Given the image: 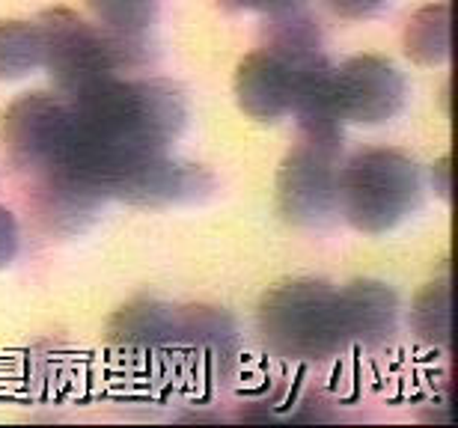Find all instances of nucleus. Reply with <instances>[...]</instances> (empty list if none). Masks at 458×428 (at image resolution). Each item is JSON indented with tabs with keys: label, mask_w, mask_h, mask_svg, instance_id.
I'll list each match as a JSON object with an SVG mask.
<instances>
[{
	"label": "nucleus",
	"mask_w": 458,
	"mask_h": 428,
	"mask_svg": "<svg viewBox=\"0 0 458 428\" xmlns=\"http://www.w3.org/2000/svg\"><path fill=\"white\" fill-rule=\"evenodd\" d=\"M75 146L66 167L105 194V179L143 155L170 152L188 125V98L173 80L105 78L69 98Z\"/></svg>",
	"instance_id": "obj_1"
},
{
	"label": "nucleus",
	"mask_w": 458,
	"mask_h": 428,
	"mask_svg": "<svg viewBox=\"0 0 458 428\" xmlns=\"http://www.w3.org/2000/svg\"><path fill=\"white\" fill-rule=\"evenodd\" d=\"M256 327L265 348L283 360L327 363L348 348L340 295L325 280L295 277L271 286L256 309Z\"/></svg>",
	"instance_id": "obj_2"
},
{
	"label": "nucleus",
	"mask_w": 458,
	"mask_h": 428,
	"mask_svg": "<svg viewBox=\"0 0 458 428\" xmlns=\"http://www.w3.org/2000/svg\"><path fill=\"white\" fill-rule=\"evenodd\" d=\"M36 24L42 33V66L66 98L114 78L119 69L140 66L149 57L146 39L116 36L102 24H89L72 9H48L36 18Z\"/></svg>",
	"instance_id": "obj_3"
},
{
	"label": "nucleus",
	"mask_w": 458,
	"mask_h": 428,
	"mask_svg": "<svg viewBox=\"0 0 458 428\" xmlns=\"http://www.w3.org/2000/svg\"><path fill=\"white\" fill-rule=\"evenodd\" d=\"M423 206V172L399 149H363L340 167V214L357 232L384 235Z\"/></svg>",
	"instance_id": "obj_4"
},
{
	"label": "nucleus",
	"mask_w": 458,
	"mask_h": 428,
	"mask_svg": "<svg viewBox=\"0 0 458 428\" xmlns=\"http://www.w3.org/2000/svg\"><path fill=\"white\" fill-rule=\"evenodd\" d=\"M9 164L27 179L63 170L75 146V113L72 105L48 93H24L6 107L0 122Z\"/></svg>",
	"instance_id": "obj_5"
},
{
	"label": "nucleus",
	"mask_w": 458,
	"mask_h": 428,
	"mask_svg": "<svg viewBox=\"0 0 458 428\" xmlns=\"http://www.w3.org/2000/svg\"><path fill=\"white\" fill-rule=\"evenodd\" d=\"M343 140L310 138L292 146L277 170V212L292 226H325L340 214Z\"/></svg>",
	"instance_id": "obj_6"
},
{
	"label": "nucleus",
	"mask_w": 458,
	"mask_h": 428,
	"mask_svg": "<svg viewBox=\"0 0 458 428\" xmlns=\"http://www.w3.org/2000/svg\"><path fill=\"white\" fill-rule=\"evenodd\" d=\"M212 188L215 179L206 167L176 161L170 152L134 158L105 179L107 199H123L128 206L143 208L199 203L203 197L212 194Z\"/></svg>",
	"instance_id": "obj_7"
},
{
	"label": "nucleus",
	"mask_w": 458,
	"mask_h": 428,
	"mask_svg": "<svg viewBox=\"0 0 458 428\" xmlns=\"http://www.w3.org/2000/svg\"><path fill=\"white\" fill-rule=\"evenodd\" d=\"M405 75L387 57L357 54L334 66V105L343 122L381 125L405 107Z\"/></svg>",
	"instance_id": "obj_8"
},
{
	"label": "nucleus",
	"mask_w": 458,
	"mask_h": 428,
	"mask_svg": "<svg viewBox=\"0 0 458 428\" xmlns=\"http://www.w3.org/2000/svg\"><path fill=\"white\" fill-rule=\"evenodd\" d=\"M105 203H107V197L102 190L69 167L33 179L30 208L42 230L51 235L84 232L98 217Z\"/></svg>",
	"instance_id": "obj_9"
},
{
	"label": "nucleus",
	"mask_w": 458,
	"mask_h": 428,
	"mask_svg": "<svg viewBox=\"0 0 458 428\" xmlns=\"http://www.w3.org/2000/svg\"><path fill=\"white\" fill-rule=\"evenodd\" d=\"M235 105L256 122H277L292 113L295 66L271 51H253L238 63L233 78Z\"/></svg>",
	"instance_id": "obj_10"
},
{
	"label": "nucleus",
	"mask_w": 458,
	"mask_h": 428,
	"mask_svg": "<svg viewBox=\"0 0 458 428\" xmlns=\"http://www.w3.org/2000/svg\"><path fill=\"white\" fill-rule=\"evenodd\" d=\"M107 342L128 360H155L176 351V306L155 298H134L107 322Z\"/></svg>",
	"instance_id": "obj_11"
},
{
	"label": "nucleus",
	"mask_w": 458,
	"mask_h": 428,
	"mask_svg": "<svg viewBox=\"0 0 458 428\" xmlns=\"http://www.w3.org/2000/svg\"><path fill=\"white\" fill-rule=\"evenodd\" d=\"M176 351H185L203 372L229 375L238 357V327L226 309L176 306Z\"/></svg>",
	"instance_id": "obj_12"
},
{
	"label": "nucleus",
	"mask_w": 458,
	"mask_h": 428,
	"mask_svg": "<svg viewBox=\"0 0 458 428\" xmlns=\"http://www.w3.org/2000/svg\"><path fill=\"white\" fill-rule=\"evenodd\" d=\"M340 295V315L348 348H381L396 336L399 324V298L387 283L378 280H354L343 289Z\"/></svg>",
	"instance_id": "obj_13"
},
{
	"label": "nucleus",
	"mask_w": 458,
	"mask_h": 428,
	"mask_svg": "<svg viewBox=\"0 0 458 428\" xmlns=\"http://www.w3.org/2000/svg\"><path fill=\"white\" fill-rule=\"evenodd\" d=\"M262 48L298 66V63L322 54V30H318V21L313 15L304 13L301 6H292L268 15Z\"/></svg>",
	"instance_id": "obj_14"
},
{
	"label": "nucleus",
	"mask_w": 458,
	"mask_h": 428,
	"mask_svg": "<svg viewBox=\"0 0 458 428\" xmlns=\"http://www.w3.org/2000/svg\"><path fill=\"white\" fill-rule=\"evenodd\" d=\"M402 45L417 66H441L450 60V6L428 4L417 9L408 18Z\"/></svg>",
	"instance_id": "obj_15"
},
{
	"label": "nucleus",
	"mask_w": 458,
	"mask_h": 428,
	"mask_svg": "<svg viewBox=\"0 0 458 428\" xmlns=\"http://www.w3.org/2000/svg\"><path fill=\"white\" fill-rule=\"evenodd\" d=\"M411 327L432 348H450L453 342V289L450 274L432 280L411 306Z\"/></svg>",
	"instance_id": "obj_16"
},
{
	"label": "nucleus",
	"mask_w": 458,
	"mask_h": 428,
	"mask_svg": "<svg viewBox=\"0 0 458 428\" xmlns=\"http://www.w3.org/2000/svg\"><path fill=\"white\" fill-rule=\"evenodd\" d=\"M42 66V33L36 21H0V80H18Z\"/></svg>",
	"instance_id": "obj_17"
},
{
	"label": "nucleus",
	"mask_w": 458,
	"mask_h": 428,
	"mask_svg": "<svg viewBox=\"0 0 458 428\" xmlns=\"http://www.w3.org/2000/svg\"><path fill=\"white\" fill-rule=\"evenodd\" d=\"M98 24L125 39H146L158 18V0H84Z\"/></svg>",
	"instance_id": "obj_18"
},
{
	"label": "nucleus",
	"mask_w": 458,
	"mask_h": 428,
	"mask_svg": "<svg viewBox=\"0 0 458 428\" xmlns=\"http://www.w3.org/2000/svg\"><path fill=\"white\" fill-rule=\"evenodd\" d=\"M18 248H21V230H18V221L9 208L0 206V271L13 265L18 256Z\"/></svg>",
	"instance_id": "obj_19"
},
{
	"label": "nucleus",
	"mask_w": 458,
	"mask_h": 428,
	"mask_svg": "<svg viewBox=\"0 0 458 428\" xmlns=\"http://www.w3.org/2000/svg\"><path fill=\"white\" fill-rule=\"evenodd\" d=\"M390 0H325V6L345 21H363V18L378 15Z\"/></svg>",
	"instance_id": "obj_20"
},
{
	"label": "nucleus",
	"mask_w": 458,
	"mask_h": 428,
	"mask_svg": "<svg viewBox=\"0 0 458 428\" xmlns=\"http://www.w3.org/2000/svg\"><path fill=\"white\" fill-rule=\"evenodd\" d=\"M217 6L226 9V13H262V15H274L283 13V9L298 6L301 0H215Z\"/></svg>",
	"instance_id": "obj_21"
},
{
	"label": "nucleus",
	"mask_w": 458,
	"mask_h": 428,
	"mask_svg": "<svg viewBox=\"0 0 458 428\" xmlns=\"http://www.w3.org/2000/svg\"><path fill=\"white\" fill-rule=\"evenodd\" d=\"M432 181H435L437 194H441L444 199H450V155H444V158L435 164Z\"/></svg>",
	"instance_id": "obj_22"
}]
</instances>
